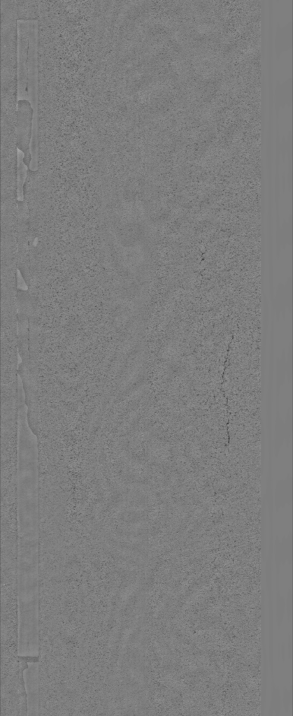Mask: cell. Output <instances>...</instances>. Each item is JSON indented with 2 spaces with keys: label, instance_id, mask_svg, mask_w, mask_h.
<instances>
[{
  "label": "cell",
  "instance_id": "6da1fadb",
  "mask_svg": "<svg viewBox=\"0 0 293 716\" xmlns=\"http://www.w3.org/2000/svg\"><path fill=\"white\" fill-rule=\"evenodd\" d=\"M28 429L20 430L18 442V534L20 558L34 560L38 542L37 447Z\"/></svg>",
  "mask_w": 293,
  "mask_h": 716
},
{
  "label": "cell",
  "instance_id": "7a4b0ae2",
  "mask_svg": "<svg viewBox=\"0 0 293 716\" xmlns=\"http://www.w3.org/2000/svg\"><path fill=\"white\" fill-rule=\"evenodd\" d=\"M38 23L21 21L17 23L18 33V95L29 100L37 110L38 100Z\"/></svg>",
  "mask_w": 293,
  "mask_h": 716
},
{
  "label": "cell",
  "instance_id": "3957f363",
  "mask_svg": "<svg viewBox=\"0 0 293 716\" xmlns=\"http://www.w3.org/2000/svg\"><path fill=\"white\" fill-rule=\"evenodd\" d=\"M34 108L28 99H19L17 103L15 138L17 148L31 159L30 147L34 135Z\"/></svg>",
  "mask_w": 293,
  "mask_h": 716
},
{
  "label": "cell",
  "instance_id": "277c9868",
  "mask_svg": "<svg viewBox=\"0 0 293 716\" xmlns=\"http://www.w3.org/2000/svg\"><path fill=\"white\" fill-rule=\"evenodd\" d=\"M15 17L17 21H38L39 18V1H15Z\"/></svg>",
  "mask_w": 293,
  "mask_h": 716
},
{
  "label": "cell",
  "instance_id": "5b68a950",
  "mask_svg": "<svg viewBox=\"0 0 293 716\" xmlns=\"http://www.w3.org/2000/svg\"><path fill=\"white\" fill-rule=\"evenodd\" d=\"M16 199L18 201L24 200V185L27 178L28 166L24 162V154L22 151L16 150Z\"/></svg>",
  "mask_w": 293,
  "mask_h": 716
},
{
  "label": "cell",
  "instance_id": "8992f818",
  "mask_svg": "<svg viewBox=\"0 0 293 716\" xmlns=\"http://www.w3.org/2000/svg\"><path fill=\"white\" fill-rule=\"evenodd\" d=\"M16 278H17V288L19 289H21V290H23V291L24 290H27V285L24 280L23 279L22 275L21 274V272H20V271L19 269H17Z\"/></svg>",
  "mask_w": 293,
  "mask_h": 716
}]
</instances>
